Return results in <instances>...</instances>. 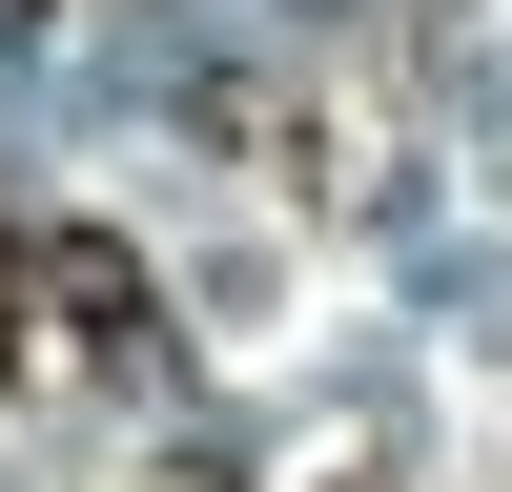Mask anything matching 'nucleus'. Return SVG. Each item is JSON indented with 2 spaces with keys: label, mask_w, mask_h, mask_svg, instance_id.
<instances>
[{
  "label": "nucleus",
  "mask_w": 512,
  "mask_h": 492,
  "mask_svg": "<svg viewBox=\"0 0 512 492\" xmlns=\"http://www.w3.org/2000/svg\"><path fill=\"white\" fill-rule=\"evenodd\" d=\"M41 328H62L82 369H144V349H164V287H144V246H123V226H41Z\"/></svg>",
  "instance_id": "1"
},
{
  "label": "nucleus",
  "mask_w": 512,
  "mask_h": 492,
  "mask_svg": "<svg viewBox=\"0 0 512 492\" xmlns=\"http://www.w3.org/2000/svg\"><path fill=\"white\" fill-rule=\"evenodd\" d=\"M21 308H41V246H0V349H21Z\"/></svg>",
  "instance_id": "2"
}]
</instances>
